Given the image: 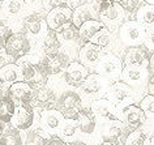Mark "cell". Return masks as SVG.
I'll return each instance as SVG.
<instances>
[{
    "mask_svg": "<svg viewBox=\"0 0 154 145\" xmlns=\"http://www.w3.org/2000/svg\"><path fill=\"white\" fill-rule=\"evenodd\" d=\"M149 71L148 68H137V67H127L123 66V71L120 75V80L128 84L134 90L141 91L144 88H146L149 80Z\"/></svg>",
    "mask_w": 154,
    "mask_h": 145,
    "instance_id": "cell-11",
    "label": "cell"
},
{
    "mask_svg": "<svg viewBox=\"0 0 154 145\" xmlns=\"http://www.w3.org/2000/svg\"><path fill=\"white\" fill-rule=\"evenodd\" d=\"M72 11L73 9L67 4V3L50 9L48 12L46 13V24H47L48 29L56 30L57 32V30L60 28H63L65 24L71 22Z\"/></svg>",
    "mask_w": 154,
    "mask_h": 145,
    "instance_id": "cell-14",
    "label": "cell"
},
{
    "mask_svg": "<svg viewBox=\"0 0 154 145\" xmlns=\"http://www.w3.org/2000/svg\"><path fill=\"white\" fill-rule=\"evenodd\" d=\"M98 2H112V0H98Z\"/></svg>",
    "mask_w": 154,
    "mask_h": 145,
    "instance_id": "cell-52",
    "label": "cell"
},
{
    "mask_svg": "<svg viewBox=\"0 0 154 145\" xmlns=\"http://www.w3.org/2000/svg\"><path fill=\"white\" fill-rule=\"evenodd\" d=\"M22 73L21 68L16 63H7L0 68V85L2 86H11L13 82L21 81Z\"/></svg>",
    "mask_w": 154,
    "mask_h": 145,
    "instance_id": "cell-24",
    "label": "cell"
},
{
    "mask_svg": "<svg viewBox=\"0 0 154 145\" xmlns=\"http://www.w3.org/2000/svg\"><path fill=\"white\" fill-rule=\"evenodd\" d=\"M0 145H5V144L3 143V141H2V139H0Z\"/></svg>",
    "mask_w": 154,
    "mask_h": 145,
    "instance_id": "cell-53",
    "label": "cell"
},
{
    "mask_svg": "<svg viewBox=\"0 0 154 145\" xmlns=\"http://www.w3.org/2000/svg\"><path fill=\"white\" fill-rule=\"evenodd\" d=\"M145 32L146 29L136 20L124 21L118 29L119 39L127 47H129V46H140L144 43Z\"/></svg>",
    "mask_w": 154,
    "mask_h": 145,
    "instance_id": "cell-6",
    "label": "cell"
},
{
    "mask_svg": "<svg viewBox=\"0 0 154 145\" xmlns=\"http://www.w3.org/2000/svg\"><path fill=\"white\" fill-rule=\"evenodd\" d=\"M89 73L90 69L88 67H85L82 63L77 62V60H72L63 72V79L67 85L73 88H80Z\"/></svg>",
    "mask_w": 154,
    "mask_h": 145,
    "instance_id": "cell-16",
    "label": "cell"
},
{
    "mask_svg": "<svg viewBox=\"0 0 154 145\" xmlns=\"http://www.w3.org/2000/svg\"><path fill=\"white\" fill-rule=\"evenodd\" d=\"M24 2H25V3H35L37 0H24Z\"/></svg>",
    "mask_w": 154,
    "mask_h": 145,
    "instance_id": "cell-51",
    "label": "cell"
},
{
    "mask_svg": "<svg viewBox=\"0 0 154 145\" xmlns=\"http://www.w3.org/2000/svg\"><path fill=\"white\" fill-rule=\"evenodd\" d=\"M35 109L32 105H16L14 114L11 119V125L18 131H26L34 124Z\"/></svg>",
    "mask_w": 154,
    "mask_h": 145,
    "instance_id": "cell-17",
    "label": "cell"
},
{
    "mask_svg": "<svg viewBox=\"0 0 154 145\" xmlns=\"http://www.w3.org/2000/svg\"><path fill=\"white\" fill-rule=\"evenodd\" d=\"M138 105L142 109V111L145 113L146 119H154V95L153 94L144 95Z\"/></svg>",
    "mask_w": 154,
    "mask_h": 145,
    "instance_id": "cell-37",
    "label": "cell"
},
{
    "mask_svg": "<svg viewBox=\"0 0 154 145\" xmlns=\"http://www.w3.org/2000/svg\"><path fill=\"white\" fill-rule=\"evenodd\" d=\"M102 145H120V144H114V143H110V141H105Z\"/></svg>",
    "mask_w": 154,
    "mask_h": 145,
    "instance_id": "cell-48",
    "label": "cell"
},
{
    "mask_svg": "<svg viewBox=\"0 0 154 145\" xmlns=\"http://www.w3.org/2000/svg\"><path fill=\"white\" fill-rule=\"evenodd\" d=\"M57 98H59V95L56 94V91L46 84V85L38 86L34 89L32 106L33 107L42 109V110L52 109V107H56Z\"/></svg>",
    "mask_w": 154,
    "mask_h": 145,
    "instance_id": "cell-15",
    "label": "cell"
},
{
    "mask_svg": "<svg viewBox=\"0 0 154 145\" xmlns=\"http://www.w3.org/2000/svg\"><path fill=\"white\" fill-rule=\"evenodd\" d=\"M0 97H3V93H2V90H0Z\"/></svg>",
    "mask_w": 154,
    "mask_h": 145,
    "instance_id": "cell-54",
    "label": "cell"
},
{
    "mask_svg": "<svg viewBox=\"0 0 154 145\" xmlns=\"http://www.w3.org/2000/svg\"><path fill=\"white\" fill-rule=\"evenodd\" d=\"M122 71H123V60L119 56L112 54V52H105L94 67V72L109 79L111 82L120 80Z\"/></svg>",
    "mask_w": 154,
    "mask_h": 145,
    "instance_id": "cell-4",
    "label": "cell"
},
{
    "mask_svg": "<svg viewBox=\"0 0 154 145\" xmlns=\"http://www.w3.org/2000/svg\"><path fill=\"white\" fill-rule=\"evenodd\" d=\"M131 129L127 127L123 120H106L102 125V137L105 141H110L114 144H124V139Z\"/></svg>",
    "mask_w": 154,
    "mask_h": 145,
    "instance_id": "cell-12",
    "label": "cell"
},
{
    "mask_svg": "<svg viewBox=\"0 0 154 145\" xmlns=\"http://www.w3.org/2000/svg\"><path fill=\"white\" fill-rule=\"evenodd\" d=\"M14 109H16V103L8 95L0 97V122H3L4 124L11 123V119L14 114Z\"/></svg>",
    "mask_w": 154,
    "mask_h": 145,
    "instance_id": "cell-32",
    "label": "cell"
},
{
    "mask_svg": "<svg viewBox=\"0 0 154 145\" xmlns=\"http://www.w3.org/2000/svg\"><path fill=\"white\" fill-rule=\"evenodd\" d=\"M76 122L80 132L85 133V135H91L95 131V127H97V119L93 115V113L90 111V109L82 107L80 110L79 114H77Z\"/></svg>",
    "mask_w": 154,
    "mask_h": 145,
    "instance_id": "cell-25",
    "label": "cell"
},
{
    "mask_svg": "<svg viewBox=\"0 0 154 145\" xmlns=\"http://www.w3.org/2000/svg\"><path fill=\"white\" fill-rule=\"evenodd\" d=\"M142 45H144L150 52H154V28L146 29L144 43H142Z\"/></svg>",
    "mask_w": 154,
    "mask_h": 145,
    "instance_id": "cell-40",
    "label": "cell"
},
{
    "mask_svg": "<svg viewBox=\"0 0 154 145\" xmlns=\"http://www.w3.org/2000/svg\"><path fill=\"white\" fill-rule=\"evenodd\" d=\"M137 94L138 91L131 88L128 84H125L122 80H116V81L111 82L106 98H109L115 106H118L122 110L131 103H136Z\"/></svg>",
    "mask_w": 154,
    "mask_h": 145,
    "instance_id": "cell-3",
    "label": "cell"
},
{
    "mask_svg": "<svg viewBox=\"0 0 154 145\" xmlns=\"http://www.w3.org/2000/svg\"><path fill=\"white\" fill-rule=\"evenodd\" d=\"M57 35H59L61 45L63 43H68V45L75 43V45H80V46L84 45V42L81 41V38H80L79 28H76L72 22H68L63 28H60L57 30Z\"/></svg>",
    "mask_w": 154,
    "mask_h": 145,
    "instance_id": "cell-27",
    "label": "cell"
},
{
    "mask_svg": "<svg viewBox=\"0 0 154 145\" xmlns=\"http://www.w3.org/2000/svg\"><path fill=\"white\" fill-rule=\"evenodd\" d=\"M63 45L59 39L56 30H51L48 29L47 33L45 34V37L41 39V48L43 55H48V54H55V52L60 51Z\"/></svg>",
    "mask_w": 154,
    "mask_h": 145,
    "instance_id": "cell-26",
    "label": "cell"
},
{
    "mask_svg": "<svg viewBox=\"0 0 154 145\" xmlns=\"http://www.w3.org/2000/svg\"><path fill=\"white\" fill-rule=\"evenodd\" d=\"M4 54H5V51H4V45L0 43V63L4 60Z\"/></svg>",
    "mask_w": 154,
    "mask_h": 145,
    "instance_id": "cell-45",
    "label": "cell"
},
{
    "mask_svg": "<svg viewBox=\"0 0 154 145\" xmlns=\"http://www.w3.org/2000/svg\"><path fill=\"white\" fill-rule=\"evenodd\" d=\"M148 71L150 75H154V52L150 54L149 58V64H148Z\"/></svg>",
    "mask_w": 154,
    "mask_h": 145,
    "instance_id": "cell-44",
    "label": "cell"
},
{
    "mask_svg": "<svg viewBox=\"0 0 154 145\" xmlns=\"http://www.w3.org/2000/svg\"><path fill=\"white\" fill-rule=\"evenodd\" d=\"M3 133H4V123L0 122V137L3 136Z\"/></svg>",
    "mask_w": 154,
    "mask_h": 145,
    "instance_id": "cell-47",
    "label": "cell"
},
{
    "mask_svg": "<svg viewBox=\"0 0 154 145\" xmlns=\"http://www.w3.org/2000/svg\"><path fill=\"white\" fill-rule=\"evenodd\" d=\"M122 120L125 123V125L129 129L134 128H141L146 122L145 113L142 111L140 105L137 103H131L122 109Z\"/></svg>",
    "mask_w": 154,
    "mask_h": 145,
    "instance_id": "cell-21",
    "label": "cell"
},
{
    "mask_svg": "<svg viewBox=\"0 0 154 145\" xmlns=\"http://www.w3.org/2000/svg\"><path fill=\"white\" fill-rule=\"evenodd\" d=\"M110 85L111 81L109 79L103 77L97 72H90L80 88L84 91V94H86V97L97 100V98H102V95L107 94Z\"/></svg>",
    "mask_w": 154,
    "mask_h": 145,
    "instance_id": "cell-7",
    "label": "cell"
},
{
    "mask_svg": "<svg viewBox=\"0 0 154 145\" xmlns=\"http://www.w3.org/2000/svg\"><path fill=\"white\" fill-rule=\"evenodd\" d=\"M67 145H88L82 141H71V143H67Z\"/></svg>",
    "mask_w": 154,
    "mask_h": 145,
    "instance_id": "cell-46",
    "label": "cell"
},
{
    "mask_svg": "<svg viewBox=\"0 0 154 145\" xmlns=\"http://www.w3.org/2000/svg\"><path fill=\"white\" fill-rule=\"evenodd\" d=\"M4 51L5 55L13 59V62H16L18 58L26 54H30L32 43H30L29 37L25 33L13 32L4 42Z\"/></svg>",
    "mask_w": 154,
    "mask_h": 145,
    "instance_id": "cell-5",
    "label": "cell"
},
{
    "mask_svg": "<svg viewBox=\"0 0 154 145\" xmlns=\"http://www.w3.org/2000/svg\"><path fill=\"white\" fill-rule=\"evenodd\" d=\"M149 145H154V135L150 136V144Z\"/></svg>",
    "mask_w": 154,
    "mask_h": 145,
    "instance_id": "cell-50",
    "label": "cell"
},
{
    "mask_svg": "<svg viewBox=\"0 0 154 145\" xmlns=\"http://www.w3.org/2000/svg\"><path fill=\"white\" fill-rule=\"evenodd\" d=\"M14 63L21 68L22 80L25 82H28L33 89L42 85H46L48 82L50 76L45 71V68L42 67L39 56L26 54L24 56H21V58H18Z\"/></svg>",
    "mask_w": 154,
    "mask_h": 145,
    "instance_id": "cell-1",
    "label": "cell"
},
{
    "mask_svg": "<svg viewBox=\"0 0 154 145\" xmlns=\"http://www.w3.org/2000/svg\"><path fill=\"white\" fill-rule=\"evenodd\" d=\"M77 131L79 129V125H77V122L76 119H71V118H64V120L61 122L60 127H59V131H57L56 135L63 139L64 141L67 139H71V137H75Z\"/></svg>",
    "mask_w": 154,
    "mask_h": 145,
    "instance_id": "cell-33",
    "label": "cell"
},
{
    "mask_svg": "<svg viewBox=\"0 0 154 145\" xmlns=\"http://www.w3.org/2000/svg\"><path fill=\"white\" fill-rule=\"evenodd\" d=\"M144 3H146V4H153V5H154V0H144Z\"/></svg>",
    "mask_w": 154,
    "mask_h": 145,
    "instance_id": "cell-49",
    "label": "cell"
},
{
    "mask_svg": "<svg viewBox=\"0 0 154 145\" xmlns=\"http://www.w3.org/2000/svg\"><path fill=\"white\" fill-rule=\"evenodd\" d=\"M0 139H2V141L5 145H22L21 135L18 132V129L14 127L4 131V133H3V136Z\"/></svg>",
    "mask_w": 154,
    "mask_h": 145,
    "instance_id": "cell-36",
    "label": "cell"
},
{
    "mask_svg": "<svg viewBox=\"0 0 154 145\" xmlns=\"http://www.w3.org/2000/svg\"><path fill=\"white\" fill-rule=\"evenodd\" d=\"M98 18L103 22L106 28L111 32L114 29H119L125 18V11L118 3V0L112 2H99L98 7Z\"/></svg>",
    "mask_w": 154,
    "mask_h": 145,
    "instance_id": "cell-2",
    "label": "cell"
},
{
    "mask_svg": "<svg viewBox=\"0 0 154 145\" xmlns=\"http://www.w3.org/2000/svg\"><path fill=\"white\" fill-rule=\"evenodd\" d=\"M56 109L63 113L64 118L76 119L79 111L82 109V98L77 91L65 90L57 98Z\"/></svg>",
    "mask_w": 154,
    "mask_h": 145,
    "instance_id": "cell-9",
    "label": "cell"
},
{
    "mask_svg": "<svg viewBox=\"0 0 154 145\" xmlns=\"http://www.w3.org/2000/svg\"><path fill=\"white\" fill-rule=\"evenodd\" d=\"M103 22L99 20V18H93V20H88L86 22L79 28V33H80V38L81 41L85 43V42H90L93 38L95 37L99 30L103 28Z\"/></svg>",
    "mask_w": 154,
    "mask_h": 145,
    "instance_id": "cell-28",
    "label": "cell"
},
{
    "mask_svg": "<svg viewBox=\"0 0 154 145\" xmlns=\"http://www.w3.org/2000/svg\"><path fill=\"white\" fill-rule=\"evenodd\" d=\"M150 52L144 45L140 46H129L124 51L123 56V66L127 67H137V68H148Z\"/></svg>",
    "mask_w": 154,
    "mask_h": 145,
    "instance_id": "cell-13",
    "label": "cell"
},
{
    "mask_svg": "<svg viewBox=\"0 0 154 145\" xmlns=\"http://www.w3.org/2000/svg\"><path fill=\"white\" fill-rule=\"evenodd\" d=\"M51 137V135H48L46 131H43L42 128H38L35 131H32L28 135L26 139V145H46L47 140Z\"/></svg>",
    "mask_w": 154,
    "mask_h": 145,
    "instance_id": "cell-34",
    "label": "cell"
},
{
    "mask_svg": "<svg viewBox=\"0 0 154 145\" xmlns=\"http://www.w3.org/2000/svg\"><path fill=\"white\" fill-rule=\"evenodd\" d=\"M150 135L142 128L131 129L124 139V145H149Z\"/></svg>",
    "mask_w": 154,
    "mask_h": 145,
    "instance_id": "cell-31",
    "label": "cell"
},
{
    "mask_svg": "<svg viewBox=\"0 0 154 145\" xmlns=\"http://www.w3.org/2000/svg\"><path fill=\"white\" fill-rule=\"evenodd\" d=\"M63 120H64L63 113L56 107L42 110L39 118L41 128L47 132L48 135H56Z\"/></svg>",
    "mask_w": 154,
    "mask_h": 145,
    "instance_id": "cell-18",
    "label": "cell"
},
{
    "mask_svg": "<svg viewBox=\"0 0 154 145\" xmlns=\"http://www.w3.org/2000/svg\"><path fill=\"white\" fill-rule=\"evenodd\" d=\"M68 0H42V7L46 9V12H48L50 9L55 8L57 5L65 4Z\"/></svg>",
    "mask_w": 154,
    "mask_h": 145,
    "instance_id": "cell-41",
    "label": "cell"
},
{
    "mask_svg": "<svg viewBox=\"0 0 154 145\" xmlns=\"http://www.w3.org/2000/svg\"><path fill=\"white\" fill-rule=\"evenodd\" d=\"M136 21L144 26L145 29L154 28V5L153 4H142L136 11Z\"/></svg>",
    "mask_w": 154,
    "mask_h": 145,
    "instance_id": "cell-29",
    "label": "cell"
},
{
    "mask_svg": "<svg viewBox=\"0 0 154 145\" xmlns=\"http://www.w3.org/2000/svg\"><path fill=\"white\" fill-rule=\"evenodd\" d=\"M144 0H118L125 13H136V11L142 5Z\"/></svg>",
    "mask_w": 154,
    "mask_h": 145,
    "instance_id": "cell-38",
    "label": "cell"
},
{
    "mask_svg": "<svg viewBox=\"0 0 154 145\" xmlns=\"http://www.w3.org/2000/svg\"><path fill=\"white\" fill-rule=\"evenodd\" d=\"M93 18H98V11H95L94 5L90 3H82L80 5H76V8L72 11L71 22L76 28H80L84 22Z\"/></svg>",
    "mask_w": 154,
    "mask_h": 145,
    "instance_id": "cell-23",
    "label": "cell"
},
{
    "mask_svg": "<svg viewBox=\"0 0 154 145\" xmlns=\"http://www.w3.org/2000/svg\"><path fill=\"white\" fill-rule=\"evenodd\" d=\"M46 145H67V141H64L63 139H60L59 136H54V137H50L47 140Z\"/></svg>",
    "mask_w": 154,
    "mask_h": 145,
    "instance_id": "cell-42",
    "label": "cell"
},
{
    "mask_svg": "<svg viewBox=\"0 0 154 145\" xmlns=\"http://www.w3.org/2000/svg\"><path fill=\"white\" fill-rule=\"evenodd\" d=\"M90 111L93 113L97 122H103L106 120H115L119 119L122 120V110L115 106L109 98H97L91 102L90 105Z\"/></svg>",
    "mask_w": 154,
    "mask_h": 145,
    "instance_id": "cell-8",
    "label": "cell"
},
{
    "mask_svg": "<svg viewBox=\"0 0 154 145\" xmlns=\"http://www.w3.org/2000/svg\"><path fill=\"white\" fill-rule=\"evenodd\" d=\"M34 89L24 80L13 82L7 90V95L16 105H32Z\"/></svg>",
    "mask_w": 154,
    "mask_h": 145,
    "instance_id": "cell-19",
    "label": "cell"
},
{
    "mask_svg": "<svg viewBox=\"0 0 154 145\" xmlns=\"http://www.w3.org/2000/svg\"><path fill=\"white\" fill-rule=\"evenodd\" d=\"M105 51L93 42H85L79 50V62L89 69H94L95 64L102 58Z\"/></svg>",
    "mask_w": 154,
    "mask_h": 145,
    "instance_id": "cell-20",
    "label": "cell"
},
{
    "mask_svg": "<svg viewBox=\"0 0 154 145\" xmlns=\"http://www.w3.org/2000/svg\"><path fill=\"white\" fill-rule=\"evenodd\" d=\"M72 62L71 55H68L64 51H57L55 54L43 55L41 58V64L45 68V71L48 73V76H57L63 75L68 64Z\"/></svg>",
    "mask_w": 154,
    "mask_h": 145,
    "instance_id": "cell-10",
    "label": "cell"
},
{
    "mask_svg": "<svg viewBox=\"0 0 154 145\" xmlns=\"http://www.w3.org/2000/svg\"><path fill=\"white\" fill-rule=\"evenodd\" d=\"M12 33H13V30H12V28H11V25L8 24V22L4 21V20H0V43L4 45L5 39Z\"/></svg>",
    "mask_w": 154,
    "mask_h": 145,
    "instance_id": "cell-39",
    "label": "cell"
},
{
    "mask_svg": "<svg viewBox=\"0 0 154 145\" xmlns=\"http://www.w3.org/2000/svg\"><path fill=\"white\" fill-rule=\"evenodd\" d=\"M24 7H25L24 0H4L3 2V8H4L5 13L12 17L18 16L22 12Z\"/></svg>",
    "mask_w": 154,
    "mask_h": 145,
    "instance_id": "cell-35",
    "label": "cell"
},
{
    "mask_svg": "<svg viewBox=\"0 0 154 145\" xmlns=\"http://www.w3.org/2000/svg\"><path fill=\"white\" fill-rule=\"evenodd\" d=\"M90 42H93V43H95V45L98 46V47H101L105 52H107L111 47H112V45H114V35H112V32H111L109 28L103 26V28L99 30L97 34H95V37H94Z\"/></svg>",
    "mask_w": 154,
    "mask_h": 145,
    "instance_id": "cell-30",
    "label": "cell"
},
{
    "mask_svg": "<svg viewBox=\"0 0 154 145\" xmlns=\"http://www.w3.org/2000/svg\"><path fill=\"white\" fill-rule=\"evenodd\" d=\"M146 90H148V94H153L154 95V75L149 76L148 84H146Z\"/></svg>",
    "mask_w": 154,
    "mask_h": 145,
    "instance_id": "cell-43",
    "label": "cell"
},
{
    "mask_svg": "<svg viewBox=\"0 0 154 145\" xmlns=\"http://www.w3.org/2000/svg\"><path fill=\"white\" fill-rule=\"evenodd\" d=\"M76 2H81V3H82V2H84V0H76Z\"/></svg>",
    "mask_w": 154,
    "mask_h": 145,
    "instance_id": "cell-55",
    "label": "cell"
},
{
    "mask_svg": "<svg viewBox=\"0 0 154 145\" xmlns=\"http://www.w3.org/2000/svg\"><path fill=\"white\" fill-rule=\"evenodd\" d=\"M24 28L25 32L30 37L35 38V39H42L48 30V26L46 24V18H43L38 13H32L25 17Z\"/></svg>",
    "mask_w": 154,
    "mask_h": 145,
    "instance_id": "cell-22",
    "label": "cell"
}]
</instances>
